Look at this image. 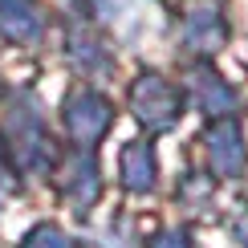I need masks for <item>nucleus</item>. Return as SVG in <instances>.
Segmentation results:
<instances>
[{
  "mask_svg": "<svg viewBox=\"0 0 248 248\" xmlns=\"http://www.w3.org/2000/svg\"><path fill=\"white\" fill-rule=\"evenodd\" d=\"M102 191V179H98V163L94 155H86V147H81L78 155H69L65 163V179H61V195L69 200V208H74L78 216H86V208L98 200Z\"/></svg>",
  "mask_w": 248,
  "mask_h": 248,
  "instance_id": "5",
  "label": "nucleus"
},
{
  "mask_svg": "<svg viewBox=\"0 0 248 248\" xmlns=\"http://www.w3.org/2000/svg\"><path fill=\"white\" fill-rule=\"evenodd\" d=\"M110 122H114V110L94 90H74L65 98V130L78 147H94L102 134L110 130Z\"/></svg>",
  "mask_w": 248,
  "mask_h": 248,
  "instance_id": "3",
  "label": "nucleus"
},
{
  "mask_svg": "<svg viewBox=\"0 0 248 248\" xmlns=\"http://www.w3.org/2000/svg\"><path fill=\"white\" fill-rule=\"evenodd\" d=\"M8 130H13V147H16V163L25 171H41L53 163V147H49L45 122H41V110L33 98H20L16 110L8 114Z\"/></svg>",
  "mask_w": 248,
  "mask_h": 248,
  "instance_id": "2",
  "label": "nucleus"
},
{
  "mask_svg": "<svg viewBox=\"0 0 248 248\" xmlns=\"http://www.w3.org/2000/svg\"><path fill=\"white\" fill-rule=\"evenodd\" d=\"M208 159H212V171L220 175V179H236V175L244 171V139H240V126L236 122H216L208 130Z\"/></svg>",
  "mask_w": 248,
  "mask_h": 248,
  "instance_id": "6",
  "label": "nucleus"
},
{
  "mask_svg": "<svg viewBox=\"0 0 248 248\" xmlns=\"http://www.w3.org/2000/svg\"><path fill=\"white\" fill-rule=\"evenodd\" d=\"M179 110H183V98L163 74H142L130 86V114L139 118L142 126L171 130L175 122H179Z\"/></svg>",
  "mask_w": 248,
  "mask_h": 248,
  "instance_id": "1",
  "label": "nucleus"
},
{
  "mask_svg": "<svg viewBox=\"0 0 248 248\" xmlns=\"http://www.w3.org/2000/svg\"><path fill=\"white\" fill-rule=\"evenodd\" d=\"M0 37L29 45L41 37V13L29 0H0Z\"/></svg>",
  "mask_w": 248,
  "mask_h": 248,
  "instance_id": "8",
  "label": "nucleus"
},
{
  "mask_svg": "<svg viewBox=\"0 0 248 248\" xmlns=\"http://www.w3.org/2000/svg\"><path fill=\"white\" fill-rule=\"evenodd\" d=\"M151 248H191V236H187V232H179V228H171V232H163Z\"/></svg>",
  "mask_w": 248,
  "mask_h": 248,
  "instance_id": "12",
  "label": "nucleus"
},
{
  "mask_svg": "<svg viewBox=\"0 0 248 248\" xmlns=\"http://www.w3.org/2000/svg\"><path fill=\"white\" fill-rule=\"evenodd\" d=\"M118 171H122V187L134 195H147L159 183V159H155V147L147 139H134L122 147L118 155Z\"/></svg>",
  "mask_w": 248,
  "mask_h": 248,
  "instance_id": "7",
  "label": "nucleus"
},
{
  "mask_svg": "<svg viewBox=\"0 0 248 248\" xmlns=\"http://www.w3.org/2000/svg\"><path fill=\"white\" fill-rule=\"evenodd\" d=\"M191 94H195V106L203 110V114H228V110L236 106V94L228 81H220L216 74H208V69H200V74L191 78Z\"/></svg>",
  "mask_w": 248,
  "mask_h": 248,
  "instance_id": "10",
  "label": "nucleus"
},
{
  "mask_svg": "<svg viewBox=\"0 0 248 248\" xmlns=\"http://www.w3.org/2000/svg\"><path fill=\"white\" fill-rule=\"evenodd\" d=\"M20 248H69V240H65V232H61L57 224H37V228L20 240Z\"/></svg>",
  "mask_w": 248,
  "mask_h": 248,
  "instance_id": "11",
  "label": "nucleus"
},
{
  "mask_svg": "<svg viewBox=\"0 0 248 248\" xmlns=\"http://www.w3.org/2000/svg\"><path fill=\"white\" fill-rule=\"evenodd\" d=\"M228 41V25H224V13H220V0H191L187 13H183V45L191 53H216L224 49Z\"/></svg>",
  "mask_w": 248,
  "mask_h": 248,
  "instance_id": "4",
  "label": "nucleus"
},
{
  "mask_svg": "<svg viewBox=\"0 0 248 248\" xmlns=\"http://www.w3.org/2000/svg\"><path fill=\"white\" fill-rule=\"evenodd\" d=\"M69 57L78 61V69L81 74H106L110 69V53H106V45H102V41L90 33L86 25H74L69 29Z\"/></svg>",
  "mask_w": 248,
  "mask_h": 248,
  "instance_id": "9",
  "label": "nucleus"
},
{
  "mask_svg": "<svg viewBox=\"0 0 248 248\" xmlns=\"http://www.w3.org/2000/svg\"><path fill=\"white\" fill-rule=\"evenodd\" d=\"M236 228H240V236H244V244H248V212L240 216V224H236Z\"/></svg>",
  "mask_w": 248,
  "mask_h": 248,
  "instance_id": "13",
  "label": "nucleus"
}]
</instances>
